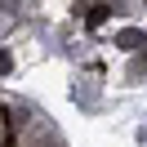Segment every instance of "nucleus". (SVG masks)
I'll return each instance as SVG.
<instances>
[{
	"label": "nucleus",
	"mask_w": 147,
	"mask_h": 147,
	"mask_svg": "<svg viewBox=\"0 0 147 147\" xmlns=\"http://www.w3.org/2000/svg\"><path fill=\"white\" fill-rule=\"evenodd\" d=\"M138 45H143V31H134V27H125V31L116 36V49H125V54H129V49H138Z\"/></svg>",
	"instance_id": "nucleus-1"
},
{
	"label": "nucleus",
	"mask_w": 147,
	"mask_h": 147,
	"mask_svg": "<svg viewBox=\"0 0 147 147\" xmlns=\"http://www.w3.org/2000/svg\"><path fill=\"white\" fill-rule=\"evenodd\" d=\"M111 18V5H89V9H85V22H89V27H98V22H107Z\"/></svg>",
	"instance_id": "nucleus-2"
}]
</instances>
